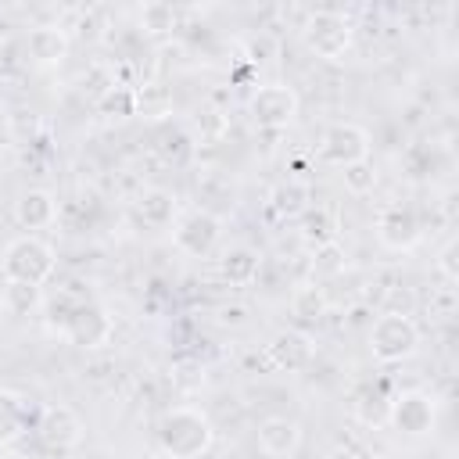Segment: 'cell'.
Here are the masks:
<instances>
[{"label": "cell", "mask_w": 459, "mask_h": 459, "mask_svg": "<svg viewBox=\"0 0 459 459\" xmlns=\"http://www.w3.org/2000/svg\"><path fill=\"white\" fill-rule=\"evenodd\" d=\"M455 255H459V244H455V240H448V244L441 247V255H437V269H441V276H445L448 283H455V276H459Z\"/></svg>", "instance_id": "obj_31"}, {"label": "cell", "mask_w": 459, "mask_h": 459, "mask_svg": "<svg viewBox=\"0 0 459 459\" xmlns=\"http://www.w3.org/2000/svg\"><path fill=\"white\" fill-rule=\"evenodd\" d=\"M179 201L172 190L165 186H147L140 197H136V219L147 226V230H172L176 219H179Z\"/></svg>", "instance_id": "obj_14"}, {"label": "cell", "mask_w": 459, "mask_h": 459, "mask_svg": "<svg viewBox=\"0 0 459 459\" xmlns=\"http://www.w3.org/2000/svg\"><path fill=\"white\" fill-rule=\"evenodd\" d=\"M0 308H4L7 316H32L36 308H43V287L4 283V290H0Z\"/></svg>", "instance_id": "obj_21"}, {"label": "cell", "mask_w": 459, "mask_h": 459, "mask_svg": "<svg viewBox=\"0 0 459 459\" xmlns=\"http://www.w3.org/2000/svg\"><path fill=\"white\" fill-rule=\"evenodd\" d=\"M4 151H7V133L0 129V158H4Z\"/></svg>", "instance_id": "obj_34"}, {"label": "cell", "mask_w": 459, "mask_h": 459, "mask_svg": "<svg viewBox=\"0 0 459 459\" xmlns=\"http://www.w3.org/2000/svg\"><path fill=\"white\" fill-rule=\"evenodd\" d=\"M287 308H290V316H294L298 323H319V319L326 316L330 301H326V290H323L319 283H298V287L290 290Z\"/></svg>", "instance_id": "obj_20"}, {"label": "cell", "mask_w": 459, "mask_h": 459, "mask_svg": "<svg viewBox=\"0 0 459 459\" xmlns=\"http://www.w3.org/2000/svg\"><path fill=\"white\" fill-rule=\"evenodd\" d=\"M298 93L287 82H265L247 97V115L258 129H283L298 118Z\"/></svg>", "instance_id": "obj_7"}, {"label": "cell", "mask_w": 459, "mask_h": 459, "mask_svg": "<svg viewBox=\"0 0 459 459\" xmlns=\"http://www.w3.org/2000/svg\"><path fill=\"white\" fill-rule=\"evenodd\" d=\"M100 115L111 118V122H122V118H133L136 115V90L133 86H108V93L100 97Z\"/></svg>", "instance_id": "obj_22"}, {"label": "cell", "mask_w": 459, "mask_h": 459, "mask_svg": "<svg viewBox=\"0 0 459 459\" xmlns=\"http://www.w3.org/2000/svg\"><path fill=\"white\" fill-rule=\"evenodd\" d=\"M75 305H79V301H75L68 290H57L54 298H43V308H47V323L61 330V326L68 323V316L75 312Z\"/></svg>", "instance_id": "obj_30"}, {"label": "cell", "mask_w": 459, "mask_h": 459, "mask_svg": "<svg viewBox=\"0 0 459 459\" xmlns=\"http://www.w3.org/2000/svg\"><path fill=\"white\" fill-rule=\"evenodd\" d=\"M219 323L222 326H244L247 323V305H222L219 308Z\"/></svg>", "instance_id": "obj_32"}, {"label": "cell", "mask_w": 459, "mask_h": 459, "mask_svg": "<svg viewBox=\"0 0 459 459\" xmlns=\"http://www.w3.org/2000/svg\"><path fill=\"white\" fill-rule=\"evenodd\" d=\"M176 25H179V14L172 4H143L140 7V29L143 32L169 36V32H176Z\"/></svg>", "instance_id": "obj_23"}, {"label": "cell", "mask_w": 459, "mask_h": 459, "mask_svg": "<svg viewBox=\"0 0 459 459\" xmlns=\"http://www.w3.org/2000/svg\"><path fill=\"white\" fill-rule=\"evenodd\" d=\"M437 423V402L434 394L420 391V387H409V391H398L387 405V427L405 434V437H427Z\"/></svg>", "instance_id": "obj_5"}, {"label": "cell", "mask_w": 459, "mask_h": 459, "mask_svg": "<svg viewBox=\"0 0 459 459\" xmlns=\"http://www.w3.org/2000/svg\"><path fill=\"white\" fill-rule=\"evenodd\" d=\"M387 405H391V398L377 387V391L359 394V402H355V416H359V423H366V427H380V423H387Z\"/></svg>", "instance_id": "obj_27"}, {"label": "cell", "mask_w": 459, "mask_h": 459, "mask_svg": "<svg viewBox=\"0 0 459 459\" xmlns=\"http://www.w3.org/2000/svg\"><path fill=\"white\" fill-rule=\"evenodd\" d=\"M369 151H373V140H369V133L359 122H330L323 129V136H319V147H316L319 161L337 165V169L366 161Z\"/></svg>", "instance_id": "obj_6"}, {"label": "cell", "mask_w": 459, "mask_h": 459, "mask_svg": "<svg viewBox=\"0 0 459 459\" xmlns=\"http://www.w3.org/2000/svg\"><path fill=\"white\" fill-rule=\"evenodd\" d=\"M61 333L75 344V348H100L111 341L115 323L108 316V308H100L97 301H79L75 312L68 316V323L61 326Z\"/></svg>", "instance_id": "obj_10"}, {"label": "cell", "mask_w": 459, "mask_h": 459, "mask_svg": "<svg viewBox=\"0 0 459 459\" xmlns=\"http://www.w3.org/2000/svg\"><path fill=\"white\" fill-rule=\"evenodd\" d=\"M222 237V219L208 208H190L172 226V244L190 258H208Z\"/></svg>", "instance_id": "obj_8"}, {"label": "cell", "mask_w": 459, "mask_h": 459, "mask_svg": "<svg viewBox=\"0 0 459 459\" xmlns=\"http://www.w3.org/2000/svg\"><path fill=\"white\" fill-rule=\"evenodd\" d=\"M344 247L337 240H326V244H316V255H312V273L316 276H337L344 269Z\"/></svg>", "instance_id": "obj_28"}, {"label": "cell", "mask_w": 459, "mask_h": 459, "mask_svg": "<svg viewBox=\"0 0 459 459\" xmlns=\"http://www.w3.org/2000/svg\"><path fill=\"white\" fill-rule=\"evenodd\" d=\"M341 179H344V190H348V194L366 197V194H373V186H377V169H373V161L366 158V161L344 165V169H341Z\"/></svg>", "instance_id": "obj_26"}, {"label": "cell", "mask_w": 459, "mask_h": 459, "mask_svg": "<svg viewBox=\"0 0 459 459\" xmlns=\"http://www.w3.org/2000/svg\"><path fill=\"white\" fill-rule=\"evenodd\" d=\"M154 437L165 459H201L215 445V423L197 405H172L161 412Z\"/></svg>", "instance_id": "obj_1"}, {"label": "cell", "mask_w": 459, "mask_h": 459, "mask_svg": "<svg viewBox=\"0 0 459 459\" xmlns=\"http://www.w3.org/2000/svg\"><path fill=\"white\" fill-rule=\"evenodd\" d=\"M402 161H405V172L412 179H434L437 176V147L434 143H412Z\"/></svg>", "instance_id": "obj_25"}, {"label": "cell", "mask_w": 459, "mask_h": 459, "mask_svg": "<svg viewBox=\"0 0 459 459\" xmlns=\"http://www.w3.org/2000/svg\"><path fill=\"white\" fill-rule=\"evenodd\" d=\"M255 441L262 448V455L269 459H290L301 448V423L290 416H265L258 420Z\"/></svg>", "instance_id": "obj_13"}, {"label": "cell", "mask_w": 459, "mask_h": 459, "mask_svg": "<svg viewBox=\"0 0 459 459\" xmlns=\"http://www.w3.org/2000/svg\"><path fill=\"white\" fill-rule=\"evenodd\" d=\"M348 459H384L380 452H373V448H359V452H351Z\"/></svg>", "instance_id": "obj_33"}, {"label": "cell", "mask_w": 459, "mask_h": 459, "mask_svg": "<svg viewBox=\"0 0 459 459\" xmlns=\"http://www.w3.org/2000/svg\"><path fill=\"white\" fill-rule=\"evenodd\" d=\"M32 427V412H29V402L11 391V387H0V445H14L29 434Z\"/></svg>", "instance_id": "obj_17"}, {"label": "cell", "mask_w": 459, "mask_h": 459, "mask_svg": "<svg viewBox=\"0 0 459 459\" xmlns=\"http://www.w3.org/2000/svg\"><path fill=\"white\" fill-rule=\"evenodd\" d=\"M68 47H72V39H68V32L57 29V25H32L29 36H25L29 57H32L36 65H43V68L61 65V61L68 57Z\"/></svg>", "instance_id": "obj_16"}, {"label": "cell", "mask_w": 459, "mask_h": 459, "mask_svg": "<svg viewBox=\"0 0 459 459\" xmlns=\"http://www.w3.org/2000/svg\"><path fill=\"white\" fill-rule=\"evenodd\" d=\"M265 359H269V366L294 373V369L308 366V359H312V341H308V333H301V330H280V333H273V341L265 344Z\"/></svg>", "instance_id": "obj_15"}, {"label": "cell", "mask_w": 459, "mask_h": 459, "mask_svg": "<svg viewBox=\"0 0 459 459\" xmlns=\"http://www.w3.org/2000/svg\"><path fill=\"white\" fill-rule=\"evenodd\" d=\"M258 269H262V255L255 247H230L222 258H219V273L226 283L233 287H251L258 280Z\"/></svg>", "instance_id": "obj_18"}, {"label": "cell", "mask_w": 459, "mask_h": 459, "mask_svg": "<svg viewBox=\"0 0 459 459\" xmlns=\"http://www.w3.org/2000/svg\"><path fill=\"white\" fill-rule=\"evenodd\" d=\"M14 222L25 230V233H39V230H50L61 215V204L50 190L43 186H32V190H22L18 201H14Z\"/></svg>", "instance_id": "obj_12"}, {"label": "cell", "mask_w": 459, "mask_h": 459, "mask_svg": "<svg viewBox=\"0 0 459 459\" xmlns=\"http://www.w3.org/2000/svg\"><path fill=\"white\" fill-rule=\"evenodd\" d=\"M32 430H36V437H39L47 448L68 452V448H75L79 437H82V420H79L68 405H43L39 416L32 420Z\"/></svg>", "instance_id": "obj_11"}, {"label": "cell", "mask_w": 459, "mask_h": 459, "mask_svg": "<svg viewBox=\"0 0 459 459\" xmlns=\"http://www.w3.org/2000/svg\"><path fill=\"white\" fill-rule=\"evenodd\" d=\"M57 269V255L54 247L36 237V233H22L14 237L4 255H0V276L4 283H29V287H43Z\"/></svg>", "instance_id": "obj_2"}, {"label": "cell", "mask_w": 459, "mask_h": 459, "mask_svg": "<svg viewBox=\"0 0 459 459\" xmlns=\"http://www.w3.org/2000/svg\"><path fill=\"white\" fill-rule=\"evenodd\" d=\"M366 348L373 355V362L380 366H394V362H405L420 351V326L412 316H402V312H380L369 326V337H366Z\"/></svg>", "instance_id": "obj_3"}, {"label": "cell", "mask_w": 459, "mask_h": 459, "mask_svg": "<svg viewBox=\"0 0 459 459\" xmlns=\"http://www.w3.org/2000/svg\"><path fill=\"white\" fill-rule=\"evenodd\" d=\"M158 140H161V143H154V147H158V154H161L165 161H183V158L190 154V136H186V129H179V126H165Z\"/></svg>", "instance_id": "obj_29"}, {"label": "cell", "mask_w": 459, "mask_h": 459, "mask_svg": "<svg viewBox=\"0 0 459 459\" xmlns=\"http://www.w3.org/2000/svg\"><path fill=\"white\" fill-rule=\"evenodd\" d=\"M136 115H147V118L172 115V93L165 86H158V82L136 86Z\"/></svg>", "instance_id": "obj_24"}, {"label": "cell", "mask_w": 459, "mask_h": 459, "mask_svg": "<svg viewBox=\"0 0 459 459\" xmlns=\"http://www.w3.org/2000/svg\"><path fill=\"white\" fill-rule=\"evenodd\" d=\"M351 39H355V25L341 11L319 7L301 22V43L319 61H344V54L351 50Z\"/></svg>", "instance_id": "obj_4"}, {"label": "cell", "mask_w": 459, "mask_h": 459, "mask_svg": "<svg viewBox=\"0 0 459 459\" xmlns=\"http://www.w3.org/2000/svg\"><path fill=\"white\" fill-rule=\"evenodd\" d=\"M377 240L387 251H412L423 240V219L412 204L391 201L377 212Z\"/></svg>", "instance_id": "obj_9"}, {"label": "cell", "mask_w": 459, "mask_h": 459, "mask_svg": "<svg viewBox=\"0 0 459 459\" xmlns=\"http://www.w3.org/2000/svg\"><path fill=\"white\" fill-rule=\"evenodd\" d=\"M0 47H4V25H0Z\"/></svg>", "instance_id": "obj_36"}, {"label": "cell", "mask_w": 459, "mask_h": 459, "mask_svg": "<svg viewBox=\"0 0 459 459\" xmlns=\"http://www.w3.org/2000/svg\"><path fill=\"white\" fill-rule=\"evenodd\" d=\"M219 459H244V455H240V452H222Z\"/></svg>", "instance_id": "obj_35"}, {"label": "cell", "mask_w": 459, "mask_h": 459, "mask_svg": "<svg viewBox=\"0 0 459 459\" xmlns=\"http://www.w3.org/2000/svg\"><path fill=\"white\" fill-rule=\"evenodd\" d=\"M269 204H273L276 215H283V219H298V215H305L308 204H312V186H308L305 179H283V183L273 186Z\"/></svg>", "instance_id": "obj_19"}]
</instances>
